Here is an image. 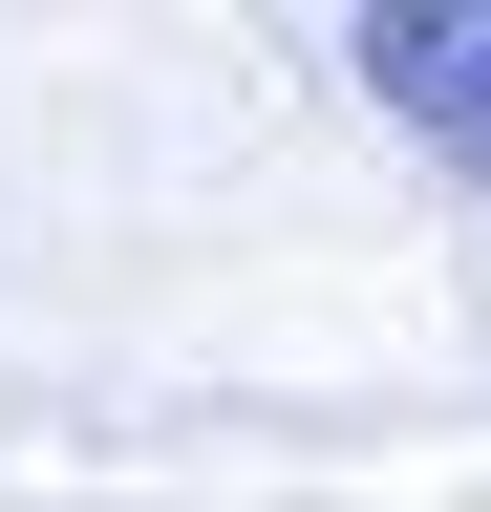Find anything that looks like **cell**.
I'll return each mask as SVG.
<instances>
[{"instance_id":"obj_1","label":"cell","mask_w":491,"mask_h":512,"mask_svg":"<svg viewBox=\"0 0 491 512\" xmlns=\"http://www.w3.org/2000/svg\"><path fill=\"white\" fill-rule=\"evenodd\" d=\"M342 22H363V107H385L427 171L491 192V0H342Z\"/></svg>"}]
</instances>
